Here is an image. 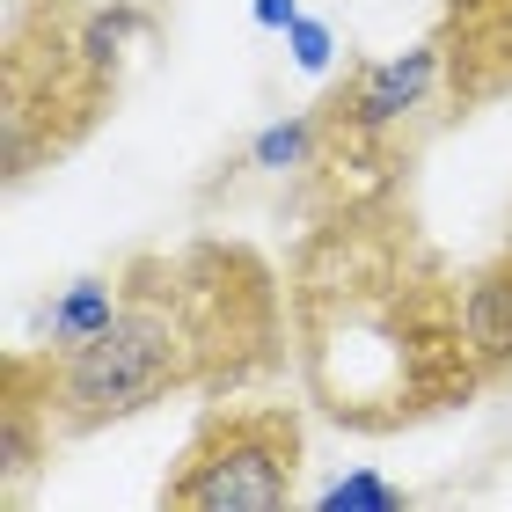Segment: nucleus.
<instances>
[{
  "label": "nucleus",
  "instance_id": "f257e3e1",
  "mask_svg": "<svg viewBox=\"0 0 512 512\" xmlns=\"http://www.w3.org/2000/svg\"><path fill=\"white\" fill-rule=\"evenodd\" d=\"M118 315L88 344H22L0 366V454L22 483L52 447L169 403V395H227L286 366L293 315L286 278L249 242H176L132 249L118 264Z\"/></svg>",
  "mask_w": 512,
  "mask_h": 512
},
{
  "label": "nucleus",
  "instance_id": "f03ea898",
  "mask_svg": "<svg viewBox=\"0 0 512 512\" xmlns=\"http://www.w3.org/2000/svg\"><path fill=\"white\" fill-rule=\"evenodd\" d=\"M293 366L344 432H410L491 381L461 322V271L425 242L395 183L337 191L286 264Z\"/></svg>",
  "mask_w": 512,
  "mask_h": 512
},
{
  "label": "nucleus",
  "instance_id": "7ed1b4c3",
  "mask_svg": "<svg viewBox=\"0 0 512 512\" xmlns=\"http://www.w3.org/2000/svg\"><path fill=\"white\" fill-rule=\"evenodd\" d=\"M118 74L96 66L74 37V0H8L0 37V154L8 183H30L103 125Z\"/></svg>",
  "mask_w": 512,
  "mask_h": 512
},
{
  "label": "nucleus",
  "instance_id": "20e7f679",
  "mask_svg": "<svg viewBox=\"0 0 512 512\" xmlns=\"http://www.w3.org/2000/svg\"><path fill=\"white\" fill-rule=\"evenodd\" d=\"M439 103H447L439 37L410 44V52H388V59L344 66V81H330V96L315 103V118H322V161L315 169H330L337 191H381V183L403 176L417 132L432 125Z\"/></svg>",
  "mask_w": 512,
  "mask_h": 512
},
{
  "label": "nucleus",
  "instance_id": "39448f33",
  "mask_svg": "<svg viewBox=\"0 0 512 512\" xmlns=\"http://www.w3.org/2000/svg\"><path fill=\"white\" fill-rule=\"evenodd\" d=\"M300 461H308V432H300L293 403H205V417L183 439L161 505L176 512H286L300 491Z\"/></svg>",
  "mask_w": 512,
  "mask_h": 512
},
{
  "label": "nucleus",
  "instance_id": "423d86ee",
  "mask_svg": "<svg viewBox=\"0 0 512 512\" xmlns=\"http://www.w3.org/2000/svg\"><path fill=\"white\" fill-rule=\"evenodd\" d=\"M447 110H491L512 96V0H447L439 8Z\"/></svg>",
  "mask_w": 512,
  "mask_h": 512
},
{
  "label": "nucleus",
  "instance_id": "0eeeda50",
  "mask_svg": "<svg viewBox=\"0 0 512 512\" xmlns=\"http://www.w3.org/2000/svg\"><path fill=\"white\" fill-rule=\"evenodd\" d=\"M461 322H469V344L483 359V374H512V242L491 264L461 271Z\"/></svg>",
  "mask_w": 512,
  "mask_h": 512
},
{
  "label": "nucleus",
  "instance_id": "6e6552de",
  "mask_svg": "<svg viewBox=\"0 0 512 512\" xmlns=\"http://www.w3.org/2000/svg\"><path fill=\"white\" fill-rule=\"evenodd\" d=\"M118 300H125L118 271H88V278H74L59 300H44V344H88L96 330H110Z\"/></svg>",
  "mask_w": 512,
  "mask_h": 512
},
{
  "label": "nucleus",
  "instance_id": "1a4fd4ad",
  "mask_svg": "<svg viewBox=\"0 0 512 512\" xmlns=\"http://www.w3.org/2000/svg\"><path fill=\"white\" fill-rule=\"evenodd\" d=\"M322 161V118L315 110H293V118H278L249 139V169L264 176H286V169H315Z\"/></svg>",
  "mask_w": 512,
  "mask_h": 512
},
{
  "label": "nucleus",
  "instance_id": "9d476101",
  "mask_svg": "<svg viewBox=\"0 0 512 512\" xmlns=\"http://www.w3.org/2000/svg\"><path fill=\"white\" fill-rule=\"evenodd\" d=\"M403 505H410V491L374 476V469H352V476H337L330 491H315V512H403Z\"/></svg>",
  "mask_w": 512,
  "mask_h": 512
},
{
  "label": "nucleus",
  "instance_id": "9b49d317",
  "mask_svg": "<svg viewBox=\"0 0 512 512\" xmlns=\"http://www.w3.org/2000/svg\"><path fill=\"white\" fill-rule=\"evenodd\" d=\"M286 52L300 74H330V59H337V37H330V22H315V15H300L293 30H286Z\"/></svg>",
  "mask_w": 512,
  "mask_h": 512
},
{
  "label": "nucleus",
  "instance_id": "f8f14e48",
  "mask_svg": "<svg viewBox=\"0 0 512 512\" xmlns=\"http://www.w3.org/2000/svg\"><path fill=\"white\" fill-rule=\"evenodd\" d=\"M249 15H256V30H278V37H286L293 22H300V0H249Z\"/></svg>",
  "mask_w": 512,
  "mask_h": 512
},
{
  "label": "nucleus",
  "instance_id": "ddd939ff",
  "mask_svg": "<svg viewBox=\"0 0 512 512\" xmlns=\"http://www.w3.org/2000/svg\"><path fill=\"white\" fill-rule=\"evenodd\" d=\"M74 8H88V0H74Z\"/></svg>",
  "mask_w": 512,
  "mask_h": 512
}]
</instances>
